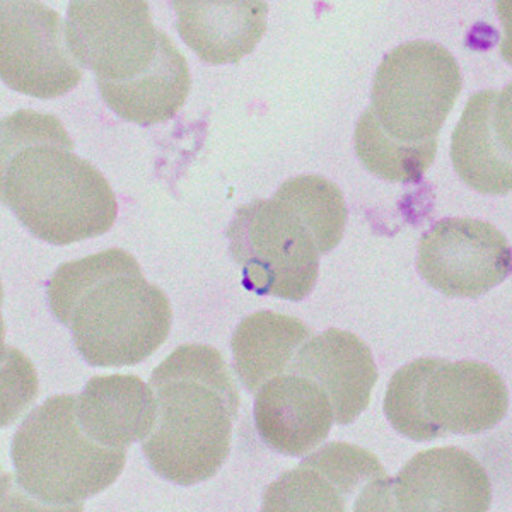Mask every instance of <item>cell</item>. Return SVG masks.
I'll list each match as a JSON object with an SVG mask.
<instances>
[{
  "label": "cell",
  "instance_id": "1",
  "mask_svg": "<svg viewBox=\"0 0 512 512\" xmlns=\"http://www.w3.org/2000/svg\"><path fill=\"white\" fill-rule=\"evenodd\" d=\"M0 132L2 200L30 233L64 246L110 231L117 197L105 176L74 152L59 118L14 111Z\"/></svg>",
  "mask_w": 512,
  "mask_h": 512
},
{
  "label": "cell",
  "instance_id": "2",
  "mask_svg": "<svg viewBox=\"0 0 512 512\" xmlns=\"http://www.w3.org/2000/svg\"><path fill=\"white\" fill-rule=\"evenodd\" d=\"M53 316L96 367L135 366L166 342L173 311L128 251L111 248L57 268L48 282Z\"/></svg>",
  "mask_w": 512,
  "mask_h": 512
},
{
  "label": "cell",
  "instance_id": "3",
  "mask_svg": "<svg viewBox=\"0 0 512 512\" xmlns=\"http://www.w3.org/2000/svg\"><path fill=\"white\" fill-rule=\"evenodd\" d=\"M158 419L142 441L152 470L178 485L214 477L226 463L239 393L219 350L181 345L152 371Z\"/></svg>",
  "mask_w": 512,
  "mask_h": 512
},
{
  "label": "cell",
  "instance_id": "4",
  "mask_svg": "<svg viewBox=\"0 0 512 512\" xmlns=\"http://www.w3.org/2000/svg\"><path fill=\"white\" fill-rule=\"evenodd\" d=\"M507 407L501 374L477 361L422 357L393 374L384 396L393 429L419 443L482 434L504 419Z\"/></svg>",
  "mask_w": 512,
  "mask_h": 512
},
{
  "label": "cell",
  "instance_id": "5",
  "mask_svg": "<svg viewBox=\"0 0 512 512\" xmlns=\"http://www.w3.org/2000/svg\"><path fill=\"white\" fill-rule=\"evenodd\" d=\"M19 487L48 506H81L122 475L127 449L101 446L82 431L77 396L36 407L12 439Z\"/></svg>",
  "mask_w": 512,
  "mask_h": 512
},
{
  "label": "cell",
  "instance_id": "6",
  "mask_svg": "<svg viewBox=\"0 0 512 512\" xmlns=\"http://www.w3.org/2000/svg\"><path fill=\"white\" fill-rule=\"evenodd\" d=\"M463 88L460 65L434 41H408L376 70L367 113L379 132L403 146L437 144Z\"/></svg>",
  "mask_w": 512,
  "mask_h": 512
},
{
  "label": "cell",
  "instance_id": "7",
  "mask_svg": "<svg viewBox=\"0 0 512 512\" xmlns=\"http://www.w3.org/2000/svg\"><path fill=\"white\" fill-rule=\"evenodd\" d=\"M226 234L248 291L301 301L315 289L320 251L284 202L272 198L239 207Z\"/></svg>",
  "mask_w": 512,
  "mask_h": 512
},
{
  "label": "cell",
  "instance_id": "8",
  "mask_svg": "<svg viewBox=\"0 0 512 512\" xmlns=\"http://www.w3.org/2000/svg\"><path fill=\"white\" fill-rule=\"evenodd\" d=\"M263 511H396L393 478L371 451L328 443L268 485Z\"/></svg>",
  "mask_w": 512,
  "mask_h": 512
},
{
  "label": "cell",
  "instance_id": "9",
  "mask_svg": "<svg viewBox=\"0 0 512 512\" xmlns=\"http://www.w3.org/2000/svg\"><path fill=\"white\" fill-rule=\"evenodd\" d=\"M82 69L59 12L35 0L0 4V76L12 91L59 98L81 82Z\"/></svg>",
  "mask_w": 512,
  "mask_h": 512
},
{
  "label": "cell",
  "instance_id": "10",
  "mask_svg": "<svg viewBox=\"0 0 512 512\" xmlns=\"http://www.w3.org/2000/svg\"><path fill=\"white\" fill-rule=\"evenodd\" d=\"M67 31L72 53L98 81H130L158 55L159 30L142 0H74Z\"/></svg>",
  "mask_w": 512,
  "mask_h": 512
},
{
  "label": "cell",
  "instance_id": "11",
  "mask_svg": "<svg viewBox=\"0 0 512 512\" xmlns=\"http://www.w3.org/2000/svg\"><path fill=\"white\" fill-rule=\"evenodd\" d=\"M417 270L448 297H478L511 272V245L489 222L448 217L420 238Z\"/></svg>",
  "mask_w": 512,
  "mask_h": 512
},
{
  "label": "cell",
  "instance_id": "12",
  "mask_svg": "<svg viewBox=\"0 0 512 512\" xmlns=\"http://www.w3.org/2000/svg\"><path fill=\"white\" fill-rule=\"evenodd\" d=\"M396 511L485 512L492 504L489 473L463 449L415 454L393 480Z\"/></svg>",
  "mask_w": 512,
  "mask_h": 512
},
{
  "label": "cell",
  "instance_id": "13",
  "mask_svg": "<svg viewBox=\"0 0 512 512\" xmlns=\"http://www.w3.org/2000/svg\"><path fill=\"white\" fill-rule=\"evenodd\" d=\"M451 161L473 190L485 195L511 192V86L470 98L454 128Z\"/></svg>",
  "mask_w": 512,
  "mask_h": 512
},
{
  "label": "cell",
  "instance_id": "14",
  "mask_svg": "<svg viewBox=\"0 0 512 512\" xmlns=\"http://www.w3.org/2000/svg\"><path fill=\"white\" fill-rule=\"evenodd\" d=\"M287 373L320 384L332 402L335 422L352 424L369 407L378 369L373 352L354 333L330 328L309 338Z\"/></svg>",
  "mask_w": 512,
  "mask_h": 512
},
{
  "label": "cell",
  "instance_id": "15",
  "mask_svg": "<svg viewBox=\"0 0 512 512\" xmlns=\"http://www.w3.org/2000/svg\"><path fill=\"white\" fill-rule=\"evenodd\" d=\"M333 422L330 398L304 376L280 374L256 391V431L277 453L301 456L313 451L328 437Z\"/></svg>",
  "mask_w": 512,
  "mask_h": 512
},
{
  "label": "cell",
  "instance_id": "16",
  "mask_svg": "<svg viewBox=\"0 0 512 512\" xmlns=\"http://www.w3.org/2000/svg\"><path fill=\"white\" fill-rule=\"evenodd\" d=\"M181 40L207 64H238L267 31L268 4L262 0H176Z\"/></svg>",
  "mask_w": 512,
  "mask_h": 512
},
{
  "label": "cell",
  "instance_id": "17",
  "mask_svg": "<svg viewBox=\"0 0 512 512\" xmlns=\"http://www.w3.org/2000/svg\"><path fill=\"white\" fill-rule=\"evenodd\" d=\"M77 419L93 441L113 449L142 443L158 419L151 384L134 374L89 379L77 396Z\"/></svg>",
  "mask_w": 512,
  "mask_h": 512
},
{
  "label": "cell",
  "instance_id": "18",
  "mask_svg": "<svg viewBox=\"0 0 512 512\" xmlns=\"http://www.w3.org/2000/svg\"><path fill=\"white\" fill-rule=\"evenodd\" d=\"M99 93L118 117L137 125L168 122L187 101L192 76L187 59L164 31L158 55L140 76L123 82L98 81Z\"/></svg>",
  "mask_w": 512,
  "mask_h": 512
},
{
  "label": "cell",
  "instance_id": "19",
  "mask_svg": "<svg viewBox=\"0 0 512 512\" xmlns=\"http://www.w3.org/2000/svg\"><path fill=\"white\" fill-rule=\"evenodd\" d=\"M309 338L311 330L294 316L274 311L246 316L231 340L234 369L246 390L256 395L267 381L286 374Z\"/></svg>",
  "mask_w": 512,
  "mask_h": 512
},
{
  "label": "cell",
  "instance_id": "20",
  "mask_svg": "<svg viewBox=\"0 0 512 512\" xmlns=\"http://www.w3.org/2000/svg\"><path fill=\"white\" fill-rule=\"evenodd\" d=\"M274 198L291 207L320 255L337 248L344 238L347 207L344 193L333 181L316 175L296 176L284 181Z\"/></svg>",
  "mask_w": 512,
  "mask_h": 512
},
{
  "label": "cell",
  "instance_id": "21",
  "mask_svg": "<svg viewBox=\"0 0 512 512\" xmlns=\"http://www.w3.org/2000/svg\"><path fill=\"white\" fill-rule=\"evenodd\" d=\"M354 142L364 168L378 178L395 183H419L437 154V144L403 146L384 137L367 110L357 122Z\"/></svg>",
  "mask_w": 512,
  "mask_h": 512
}]
</instances>
